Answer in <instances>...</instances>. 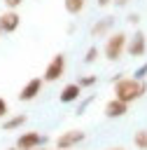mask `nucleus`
I'll return each mask as SVG.
<instances>
[{
	"label": "nucleus",
	"mask_w": 147,
	"mask_h": 150,
	"mask_svg": "<svg viewBox=\"0 0 147 150\" xmlns=\"http://www.w3.org/2000/svg\"><path fill=\"white\" fill-rule=\"evenodd\" d=\"M138 21H140V14H135V12L128 14V23H138Z\"/></svg>",
	"instance_id": "20"
},
{
	"label": "nucleus",
	"mask_w": 147,
	"mask_h": 150,
	"mask_svg": "<svg viewBox=\"0 0 147 150\" xmlns=\"http://www.w3.org/2000/svg\"><path fill=\"white\" fill-rule=\"evenodd\" d=\"M84 5H86V0H63L65 12H68V14H72V16H77V14L84 9Z\"/></svg>",
	"instance_id": "13"
},
{
	"label": "nucleus",
	"mask_w": 147,
	"mask_h": 150,
	"mask_svg": "<svg viewBox=\"0 0 147 150\" xmlns=\"http://www.w3.org/2000/svg\"><path fill=\"white\" fill-rule=\"evenodd\" d=\"M147 49V40H145V33L142 30H135L131 40H126V52L131 56H142Z\"/></svg>",
	"instance_id": "6"
},
{
	"label": "nucleus",
	"mask_w": 147,
	"mask_h": 150,
	"mask_svg": "<svg viewBox=\"0 0 147 150\" xmlns=\"http://www.w3.org/2000/svg\"><path fill=\"white\" fill-rule=\"evenodd\" d=\"M110 26H112V19H110V16L103 19V21H98V23H93V26H91V38H100L103 33L110 30Z\"/></svg>",
	"instance_id": "11"
},
{
	"label": "nucleus",
	"mask_w": 147,
	"mask_h": 150,
	"mask_svg": "<svg viewBox=\"0 0 147 150\" xmlns=\"http://www.w3.org/2000/svg\"><path fill=\"white\" fill-rule=\"evenodd\" d=\"M124 52H126V33L117 30V33L107 35V40H105V47H103V54H105V59H110V61H117V59H119Z\"/></svg>",
	"instance_id": "2"
},
{
	"label": "nucleus",
	"mask_w": 147,
	"mask_h": 150,
	"mask_svg": "<svg viewBox=\"0 0 147 150\" xmlns=\"http://www.w3.org/2000/svg\"><path fill=\"white\" fill-rule=\"evenodd\" d=\"M117 7H124V5H128V0H112Z\"/></svg>",
	"instance_id": "21"
},
{
	"label": "nucleus",
	"mask_w": 147,
	"mask_h": 150,
	"mask_svg": "<svg viewBox=\"0 0 147 150\" xmlns=\"http://www.w3.org/2000/svg\"><path fill=\"white\" fill-rule=\"evenodd\" d=\"M65 73V56L63 54H56L49 63H47V68H44V82H56L61 75Z\"/></svg>",
	"instance_id": "3"
},
{
	"label": "nucleus",
	"mask_w": 147,
	"mask_h": 150,
	"mask_svg": "<svg viewBox=\"0 0 147 150\" xmlns=\"http://www.w3.org/2000/svg\"><path fill=\"white\" fill-rule=\"evenodd\" d=\"M7 110H9V108H7V101H5V98H0V120L7 115Z\"/></svg>",
	"instance_id": "19"
},
{
	"label": "nucleus",
	"mask_w": 147,
	"mask_h": 150,
	"mask_svg": "<svg viewBox=\"0 0 147 150\" xmlns=\"http://www.w3.org/2000/svg\"><path fill=\"white\" fill-rule=\"evenodd\" d=\"M133 143L138 150H147V129H138L133 134Z\"/></svg>",
	"instance_id": "14"
},
{
	"label": "nucleus",
	"mask_w": 147,
	"mask_h": 150,
	"mask_svg": "<svg viewBox=\"0 0 147 150\" xmlns=\"http://www.w3.org/2000/svg\"><path fill=\"white\" fill-rule=\"evenodd\" d=\"M96 59H98V47H89L84 54V63H93Z\"/></svg>",
	"instance_id": "15"
},
{
	"label": "nucleus",
	"mask_w": 147,
	"mask_h": 150,
	"mask_svg": "<svg viewBox=\"0 0 147 150\" xmlns=\"http://www.w3.org/2000/svg\"><path fill=\"white\" fill-rule=\"evenodd\" d=\"M145 75H147V63H142V66H140V68L133 73V77H135V80H142Z\"/></svg>",
	"instance_id": "17"
},
{
	"label": "nucleus",
	"mask_w": 147,
	"mask_h": 150,
	"mask_svg": "<svg viewBox=\"0 0 147 150\" xmlns=\"http://www.w3.org/2000/svg\"><path fill=\"white\" fill-rule=\"evenodd\" d=\"M42 84H44V80H40V77H30V80L21 87V91H19V101H33V98L42 91Z\"/></svg>",
	"instance_id": "7"
},
{
	"label": "nucleus",
	"mask_w": 147,
	"mask_h": 150,
	"mask_svg": "<svg viewBox=\"0 0 147 150\" xmlns=\"http://www.w3.org/2000/svg\"><path fill=\"white\" fill-rule=\"evenodd\" d=\"M21 26V16L14 9H7L0 14V33H14Z\"/></svg>",
	"instance_id": "8"
},
{
	"label": "nucleus",
	"mask_w": 147,
	"mask_h": 150,
	"mask_svg": "<svg viewBox=\"0 0 147 150\" xmlns=\"http://www.w3.org/2000/svg\"><path fill=\"white\" fill-rule=\"evenodd\" d=\"M126 112H128V105L121 103V101H117V98H112V101L105 103V117H110V120H114V117H124Z\"/></svg>",
	"instance_id": "10"
},
{
	"label": "nucleus",
	"mask_w": 147,
	"mask_h": 150,
	"mask_svg": "<svg viewBox=\"0 0 147 150\" xmlns=\"http://www.w3.org/2000/svg\"><path fill=\"white\" fill-rule=\"evenodd\" d=\"M110 2H112V0H98V5H100V7H107Z\"/></svg>",
	"instance_id": "22"
},
{
	"label": "nucleus",
	"mask_w": 147,
	"mask_h": 150,
	"mask_svg": "<svg viewBox=\"0 0 147 150\" xmlns=\"http://www.w3.org/2000/svg\"><path fill=\"white\" fill-rule=\"evenodd\" d=\"M79 96H82V87H79L77 82H70V84H65L63 91L58 94V101H61V103H75Z\"/></svg>",
	"instance_id": "9"
},
{
	"label": "nucleus",
	"mask_w": 147,
	"mask_h": 150,
	"mask_svg": "<svg viewBox=\"0 0 147 150\" xmlns=\"http://www.w3.org/2000/svg\"><path fill=\"white\" fill-rule=\"evenodd\" d=\"M35 150H37V148H35ZM40 150H44V148H40Z\"/></svg>",
	"instance_id": "24"
},
{
	"label": "nucleus",
	"mask_w": 147,
	"mask_h": 150,
	"mask_svg": "<svg viewBox=\"0 0 147 150\" xmlns=\"http://www.w3.org/2000/svg\"><path fill=\"white\" fill-rule=\"evenodd\" d=\"M9 150H12V148H9Z\"/></svg>",
	"instance_id": "25"
},
{
	"label": "nucleus",
	"mask_w": 147,
	"mask_h": 150,
	"mask_svg": "<svg viewBox=\"0 0 147 150\" xmlns=\"http://www.w3.org/2000/svg\"><path fill=\"white\" fill-rule=\"evenodd\" d=\"M44 141H47V138H44L42 134H37V131H28V134H21V136H19L16 148H19V150H35V148H40Z\"/></svg>",
	"instance_id": "5"
},
{
	"label": "nucleus",
	"mask_w": 147,
	"mask_h": 150,
	"mask_svg": "<svg viewBox=\"0 0 147 150\" xmlns=\"http://www.w3.org/2000/svg\"><path fill=\"white\" fill-rule=\"evenodd\" d=\"M145 91H147V84L142 80H135V77H119L114 84V98L126 103V105L138 101Z\"/></svg>",
	"instance_id": "1"
},
{
	"label": "nucleus",
	"mask_w": 147,
	"mask_h": 150,
	"mask_svg": "<svg viewBox=\"0 0 147 150\" xmlns=\"http://www.w3.org/2000/svg\"><path fill=\"white\" fill-rule=\"evenodd\" d=\"M96 82H98V80H96V75H86V77H82L77 84L84 89V87H91V84H96Z\"/></svg>",
	"instance_id": "16"
},
{
	"label": "nucleus",
	"mask_w": 147,
	"mask_h": 150,
	"mask_svg": "<svg viewBox=\"0 0 147 150\" xmlns=\"http://www.w3.org/2000/svg\"><path fill=\"white\" fill-rule=\"evenodd\" d=\"M110 150H124V148H110Z\"/></svg>",
	"instance_id": "23"
},
{
	"label": "nucleus",
	"mask_w": 147,
	"mask_h": 150,
	"mask_svg": "<svg viewBox=\"0 0 147 150\" xmlns=\"http://www.w3.org/2000/svg\"><path fill=\"white\" fill-rule=\"evenodd\" d=\"M2 2L7 5V9H14V12H16V7L23 5V0H2Z\"/></svg>",
	"instance_id": "18"
},
{
	"label": "nucleus",
	"mask_w": 147,
	"mask_h": 150,
	"mask_svg": "<svg viewBox=\"0 0 147 150\" xmlns=\"http://www.w3.org/2000/svg\"><path fill=\"white\" fill-rule=\"evenodd\" d=\"M26 120H28L26 115H14V117H9V120L2 122V129H5V131H14V129H19L21 124H26Z\"/></svg>",
	"instance_id": "12"
},
{
	"label": "nucleus",
	"mask_w": 147,
	"mask_h": 150,
	"mask_svg": "<svg viewBox=\"0 0 147 150\" xmlns=\"http://www.w3.org/2000/svg\"><path fill=\"white\" fill-rule=\"evenodd\" d=\"M84 131L82 129H70V131H63L58 138H56V150H68V148H75L77 143L84 141Z\"/></svg>",
	"instance_id": "4"
}]
</instances>
